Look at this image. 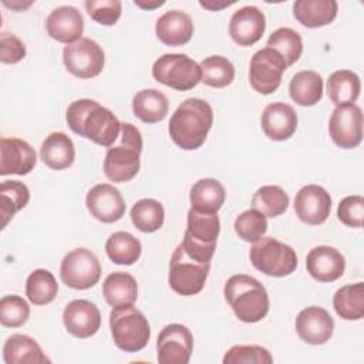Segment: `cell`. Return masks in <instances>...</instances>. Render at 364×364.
Segmentation results:
<instances>
[{"instance_id":"cell-1","label":"cell","mask_w":364,"mask_h":364,"mask_svg":"<svg viewBox=\"0 0 364 364\" xmlns=\"http://www.w3.org/2000/svg\"><path fill=\"white\" fill-rule=\"evenodd\" d=\"M65 119L74 134L107 148L114 145L121 132V122L115 114L90 98L73 101Z\"/></svg>"},{"instance_id":"cell-2","label":"cell","mask_w":364,"mask_h":364,"mask_svg":"<svg viewBox=\"0 0 364 364\" xmlns=\"http://www.w3.org/2000/svg\"><path fill=\"white\" fill-rule=\"evenodd\" d=\"M213 124V111L202 98H186L172 114L168 131L172 141L185 151L203 145Z\"/></svg>"},{"instance_id":"cell-3","label":"cell","mask_w":364,"mask_h":364,"mask_svg":"<svg viewBox=\"0 0 364 364\" xmlns=\"http://www.w3.org/2000/svg\"><path fill=\"white\" fill-rule=\"evenodd\" d=\"M223 296L243 323H257L269 313L270 301L264 286L249 274L230 276L225 283Z\"/></svg>"},{"instance_id":"cell-4","label":"cell","mask_w":364,"mask_h":364,"mask_svg":"<svg viewBox=\"0 0 364 364\" xmlns=\"http://www.w3.org/2000/svg\"><path fill=\"white\" fill-rule=\"evenodd\" d=\"M117 145H111L107 149L104 158V173L111 182H128L136 176L142 152V136L139 129L131 122L121 124V135Z\"/></svg>"},{"instance_id":"cell-5","label":"cell","mask_w":364,"mask_h":364,"mask_svg":"<svg viewBox=\"0 0 364 364\" xmlns=\"http://www.w3.org/2000/svg\"><path fill=\"white\" fill-rule=\"evenodd\" d=\"M219 233L220 220L218 213H205L191 208L188 210V226L179 245L191 259L210 263Z\"/></svg>"},{"instance_id":"cell-6","label":"cell","mask_w":364,"mask_h":364,"mask_svg":"<svg viewBox=\"0 0 364 364\" xmlns=\"http://www.w3.org/2000/svg\"><path fill=\"white\" fill-rule=\"evenodd\" d=\"M109 328L115 346L125 353L141 351L151 338L149 323L134 304L112 307Z\"/></svg>"},{"instance_id":"cell-7","label":"cell","mask_w":364,"mask_h":364,"mask_svg":"<svg viewBox=\"0 0 364 364\" xmlns=\"http://www.w3.org/2000/svg\"><path fill=\"white\" fill-rule=\"evenodd\" d=\"M249 256L253 267L266 276L284 277L297 267L296 250L272 236H263L255 242Z\"/></svg>"},{"instance_id":"cell-8","label":"cell","mask_w":364,"mask_h":364,"mask_svg":"<svg viewBox=\"0 0 364 364\" xmlns=\"http://www.w3.org/2000/svg\"><path fill=\"white\" fill-rule=\"evenodd\" d=\"M152 77L176 91H189L200 82L202 73L199 64L186 54L171 53L161 55L154 63Z\"/></svg>"},{"instance_id":"cell-9","label":"cell","mask_w":364,"mask_h":364,"mask_svg":"<svg viewBox=\"0 0 364 364\" xmlns=\"http://www.w3.org/2000/svg\"><path fill=\"white\" fill-rule=\"evenodd\" d=\"M210 270V263L191 259L181 245L173 250L169 262L168 283L181 296H195L202 291Z\"/></svg>"},{"instance_id":"cell-10","label":"cell","mask_w":364,"mask_h":364,"mask_svg":"<svg viewBox=\"0 0 364 364\" xmlns=\"http://www.w3.org/2000/svg\"><path fill=\"white\" fill-rule=\"evenodd\" d=\"M60 277L70 289L87 290L98 283L101 264L90 249L77 247L68 252L61 260Z\"/></svg>"},{"instance_id":"cell-11","label":"cell","mask_w":364,"mask_h":364,"mask_svg":"<svg viewBox=\"0 0 364 364\" xmlns=\"http://www.w3.org/2000/svg\"><path fill=\"white\" fill-rule=\"evenodd\" d=\"M63 63L70 74L77 78L88 80L97 77L105 64V55L101 46L82 37L73 44H67L63 50Z\"/></svg>"},{"instance_id":"cell-12","label":"cell","mask_w":364,"mask_h":364,"mask_svg":"<svg viewBox=\"0 0 364 364\" xmlns=\"http://www.w3.org/2000/svg\"><path fill=\"white\" fill-rule=\"evenodd\" d=\"M286 68L284 58L273 48L264 47L256 51L250 60L249 82L262 95L273 94L280 87Z\"/></svg>"},{"instance_id":"cell-13","label":"cell","mask_w":364,"mask_h":364,"mask_svg":"<svg viewBox=\"0 0 364 364\" xmlns=\"http://www.w3.org/2000/svg\"><path fill=\"white\" fill-rule=\"evenodd\" d=\"M328 134L333 142L343 149H353L363 139V111L355 104L337 105L328 121Z\"/></svg>"},{"instance_id":"cell-14","label":"cell","mask_w":364,"mask_h":364,"mask_svg":"<svg viewBox=\"0 0 364 364\" xmlns=\"http://www.w3.org/2000/svg\"><path fill=\"white\" fill-rule=\"evenodd\" d=\"M193 350L191 330L178 323L165 326L156 340V358L161 364H188Z\"/></svg>"},{"instance_id":"cell-15","label":"cell","mask_w":364,"mask_h":364,"mask_svg":"<svg viewBox=\"0 0 364 364\" xmlns=\"http://www.w3.org/2000/svg\"><path fill=\"white\" fill-rule=\"evenodd\" d=\"M331 210V196L320 185L303 186L294 198L296 216L306 225L317 226L327 220Z\"/></svg>"},{"instance_id":"cell-16","label":"cell","mask_w":364,"mask_h":364,"mask_svg":"<svg viewBox=\"0 0 364 364\" xmlns=\"http://www.w3.org/2000/svg\"><path fill=\"white\" fill-rule=\"evenodd\" d=\"M85 205L91 216L102 223H114L125 213L122 195L109 183H98L92 186L85 196Z\"/></svg>"},{"instance_id":"cell-17","label":"cell","mask_w":364,"mask_h":364,"mask_svg":"<svg viewBox=\"0 0 364 364\" xmlns=\"http://www.w3.org/2000/svg\"><path fill=\"white\" fill-rule=\"evenodd\" d=\"M65 330L77 338H88L101 327V313L98 307L85 299L70 301L63 311Z\"/></svg>"},{"instance_id":"cell-18","label":"cell","mask_w":364,"mask_h":364,"mask_svg":"<svg viewBox=\"0 0 364 364\" xmlns=\"http://www.w3.org/2000/svg\"><path fill=\"white\" fill-rule=\"evenodd\" d=\"M296 331L299 337L311 346L327 343L334 331V320L330 313L318 306L303 309L296 317Z\"/></svg>"},{"instance_id":"cell-19","label":"cell","mask_w":364,"mask_h":364,"mask_svg":"<svg viewBox=\"0 0 364 364\" xmlns=\"http://www.w3.org/2000/svg\"><path fill=\"white\" fill-rule=\"evenodd\" d=\"M37 164L34 148L20 138L0 139V175H27Z\"/></svg>"},{"instance_id":"cell-20","label":"cell","mask_w":364,"mask_h":364,"mask_svg":"<svg viewBox=\"0 0 364 364\" xmlns=\"http://www.w3.org/2000/svg\"><path fill=\"white\" fill-rule=\"evenodd\" d=\"M266 30V17L256 6H245L236 10L229 21L230 38L242 47L257 43Z\"/></svg>"},{"instance_id":"cell-21","label":"cell","mask_w":364,"mask_h":364,"mask_svg":"<svg viewBox=\"0 0 364 364\" xmlns=\"http://www.w3.org/2000/svg\"><path fill=\"white\" fill-rule=\"evenodd\" d=\"M309 274L321 283H330L340 279L346 270V259L336 247L321 245L313 247L306 257Z\"/></svg>"},{"instance_id":"cell-22","label":"cell","mask_w":364,"mask_h":364,"mask_svg":"<svg viewBox=\"0 0 364 364\" xmlns=\"http://www.w3.org/2000/svg\"><path fill=\"white\" fill-rule=\"evenodd\" d=\"M47 34L64 44H73L82 38L84 18L73 6H60L54 9L46 20Z\"/></svg>"},{"instance_id":"cell-23","label":"cell","mask_w":364,"mask_h":364,"mask_svg":"<svg viewBox=\"0 0 364 364\" xmlns=\"http://www.w3.org/2000/svg\"><path fill=\"white\" fill-rule=\"evenodd\" d=\"M260 125L264 135L273 141H286L297 129V114L286 102H272L263 109Z\"/></svg>"},{"instance_id":"cell-24","label":"cell","mask_w":364,"mask_h":364,"mask_svg":"<svg viewBox=\"0 0 364 364\" xmlns=\"http://www.w3.org/2000/svg\"><path fill=\"white\" fill-rule=\"evenodd\" d=\"M156 38L165 46L178 47L191 41L193 23L189 14L181 10H169L159 16L155 23Z\"/></svg>"},{"instance_id":"cell-25","label":"cell","mask_w":364,"mask_h":364,"mask_svg":"<svg viewBox=\"0 0 364 364\" xmlns=\"http://www.w3.org/2000/svg\"><path fill=\"white\" fill-rule=\"evenodd\" d=\"M40 159L54 171L70 168L75 159L73 139L61 131L48 134L40 146Z\"/></svg>"},{"instance_id":"cell-26","label":"cell","mask_w":364,"mask_h":364,"mask_svg":"<svg viewBox=\"0 0 364 364\" xmlns=\"http://www.w3.org/2000/svg\"><path fill=\"white\" fill-rule=\"evenodd\" d=\"M338 4L336 0H297L293 3V16L304 27L318 28L334 21Z\"/></svg>"},{"instance_id":"cell-27","label":"cell","mask_w":364,"mask_h":364,"mask_svg":"<svg viewBox=\"0 0 364 364\" xmlns=\"http://www.w3.org/2000/svg\"><path fill=\"white\" fill-rule=\"evenodd\" d=\"M6 364H44L50 358L43 353L40 344L27 334H11L3 346Z\"/></svg>"},{"instance_id":"cell-28","label":"cell","mask_w":364,"mask_h":364,"mask_svg":"<svg viewBox=\"0 0 364 364\" xmlns=\"http://www.w3.org/2000/svg\"><path fill=\"white\" fill-rule=\"evenodd\" d=\"M102 296L111 307L131 306L138 299V284L127 272L109 273L102 283Z\"/></svg>"},{"instance_id":"cell-29","label":"cell","mask_w":364,"mask_h":364,"mask_svg":"<svg viewBox=\"0 0 364 364\" xmlns=\"http://www.w3.org/2000/svg\"><path fill=\"white\" fill-rule=\"evenodd\" d=\"M169 102L164 92L155 88L138 91L132 98V112L145 124H155L168 115Z\"/></svg>"},{"instance_id":"cell-30","label":"cell","mask_w":364,"mask_h":364,"mask_svg":"<svg viewBox=\"0 0 364 364\" xmlns=\"http://www.w3.org/2000/svg\"><path fill=\"white\" fill-rule=\"evenodd\" d=\"M226 199L223 185L213 178H203L195 182L189 192L192 209L205 213H218Z\"/></svg>"},{"instance_id":"cell-31","label":"cell","mask_w":364,"mask_h":364,"mask_svg":"<svg viewBox=\"0 0 364 364\" xmlns=\"http://www.w3.org/2000/svg\"><path fill=\"white\" fill-rule=\"evenodd\" d=\"M290 98L300 107H313L323 97V78L318 73L303 70L293 75L289 84Z\"/></svg>"},{"instance_id":"cell-32","label":"cell","mask_w":364,"mask_h":364,"mask_svg":"<svg viewBox=\"0 0 364 364\" xmlns=\"http://www.w3.org/2000/svg\"><path fill=\"white\" fill-rule=\"evenodd\" d=\"M333 307L343 320H360L364 316V283L346 284L333 296Z\"/></svg>"},{"instance_id":"cell-33","label":"cell","mask_w":364,"mask_h":364,"mask_svg":"<svg viewBox=\"0 0 364 364\" xmlns=\"http://www.w3.org/2000/svg\"><path fill=\"white\" fill-rule=\"evenodd\" d=\"M327 94L336 105L354 104L361 91L360 77L350 70L334 71L327 80Z\"/></svg>"},{"instance_id":"cell-34","label":"cell","mask_w":364,"mask_h":364,"mask_svg":"<svg viewBox=\"0 0 364 364\" xmlns=\"http://www.w3.org/2000/svg\"><path fill=\"white\" fill-rule=\"evenodd\" d=\"M105 252L115 264H134L142 252L141 242L128 232H114L105 242Z\"/></svg>"},{"instance_id":"cell-35","label":"cell","mask_w":364,"mask_h":364,"mask_svg":"<svg viewBox=\"0 0 364 364\" xmlns=\"http://www.w3.org/2000/svg\"><path fill=\"white\" fill-rule=\"evenodd\" d=\"M30 200L27 185L20 181H3L0 185V213L1 228L4 229L13 216Z\"/></svg>"},{"instance_id":"cell-36","label":"cell","mask_w":364,"mask_h":364,"mask_svg":"<svg viewBox=\"0 0 364 364\" xmlns=\"http://www.w3.org/2000/svg\"><path fill=\"white\" fill-rule=\"evenodd\" d=\"M129 216L132 225L138 230L144 233H154L164 225L165 210L159 200L144 198L135 202V205L131 208Z\"/></svg>"},{"instance_id":"cell-37","label":"cell","mask_w":364,"mask_h":364,"mask_svg":"<svg viewBox=\"0 0 364 364\" xmlns=\"http://www.w3.org/2000/svg\"><path fill=\"white\" fill-rule=\"evenodd\" d=\"M58 293V284L54 274L46 269L31 272L26 282V296L34 306L51 303Z\"/></svg>"},{"instance_id":"cell-38","label":"cell","mask_w":364,"mask_h":364,"mask_svg":"<svg viewBox=\"0 0 364 364\" xmlns=\"http://www.w3.org/2000/svg\"><path fill=\"white\" fill-rule=\"evenodd\" d=\"M252 206L266 218H277L287 210L289 195L277 185H264L253 193Z\"/></svg>"},{"instance_id":"cell-39","label":"cell","mask_w":364,"mask_h":364,"mask_svg":"<svg viewBox=\"0 0 364 364\" xmlns=\"http://www.w3.org/2000/svg\"><path fill=\"white\" fill-rule=\"evenodd\" d=\"M202 82L212 88H225L235 78V67L232 61L223 55L206 57L200 64Z\"/></svg>"},{"instance_id":"cell-40","label":"cell","mask_w":364,"mask_h":364,"mask_svg":"<svg viewBox=\"0 0 364 364\" xmlns=\"http://www.w3.org/2000/svg\"><path fill=\"white\" fill-rule=\"evenodd\" d=\"M267 47L277 51L284 58L286 65L290 67L303 53V40L296 30L290 27H280L267 38Z\"/></svg>"},{"instance_id":"cell-41","label":"cell","mask_w":364,"mask_h":364,"mask_svg":"<svg viewBox=\"0 0 364 364\" xmlns=\"http://www.w3.org/2000/svg\"><path fill=\"white\" fill-rule=\"evenodd\" d=\"M236 235L249 243L257 242L267 232V219L256 209H247L235 219Z\"/></svg>"},{"instance_id":"cell-42","label":"cell","mask_w":364,"mask_h":364,"mask_svg":"<svg viewBox=\"0 0 364 364\" xmlns=\"http://www.w3.org/2000/svg\"><path fill=\"white\" fill-rule=\"evenodd\" d=\"M28 317L30 306L21 296L9 294L0 300V323L4 327H21Z\"/></svg>"},{"instance_id":"cell-43","label":"cell","mask_w":364,"mask_h":364,"mask_svg":"<svg viewBox=\"0 0 364 364\" xmlns=\"http://www.w3.org/2000/svg\"><path fill=\"white\" fill-rule=\"evenodd\" d=\"M222 361L223 364H272L273 357L262 346L237 344L225 353Z\"/></svg>"},{"instance_id":"cell-44","label":"cell","mask_w":364,"mask_h":364,"mask_svg":"<svg viewBox=\"0 0 364 364\" xmlns=\"http://www.w3.org/2000/svg\"><path fill=\"white\" fill-rule=\"evenodd\" d=\"M84 6L88 16L101 26H114L122 11L119 0H87Z\"/></svg>"},{"instance_id":"cell-45","label":"cell","mask_w":364,"mask_h":364,"mask_svg":"<svg viewBox=\"0 0 364 364\" xmlns=\"http://www.w3.org/2000/svg\"><path fill=\"white\" fill-rule=\"evenodd\" d=\"M338 220L348 228H363L364 199L360 195H350L340 200L337 208Z\"/></svg>"},{"instance_id":"cell-46","label":"cell","mask_w":364,"mask_h":364,"mask_svg":"<svg viewBox=\"0 0 364 364\" xmlns=\"http://www.w3.org/2000/svg\"><path fill=\"white\" fill-rule=\"evenodd\" d=\"M26 46L10 33L0 34V61L4 64H16L26 57Z\"/></svg>"},{"instance_id":"cell-47","label":"cell","mask_w":364,"mask_h":364,"mask_svg":"<svg viewBox=\"0 0 364 364\" xmlns=\"http://www.w3.org/2000/svg\"><path fill=\"white\" fill-rule=\"evenodd\" d=\"M3 4H4L6 7H10L11 10H17V11H20V10L28 9V7L33 4V1H27V3H24V1H11V3H9V1L3 0Z\"/></svg>"},{"instance_id":"cell-48","label":"cell","mask_w":364,"mask_h":364,"mask_svg":"<svg viewBox=\"0 0 364 364\" xmlns=\"http://www.w3.org/2000/svg\"><path fill=\"white\" fill-rule=\"evenodd\" d=\"M199 4L205 9H209V10H213V11H218V10H222L225 7H229L230 4L233 3H212V1H199Z\"/></svg>"},{"instance_id":"cell-49","label":"cell","mask_w":364,"mask_h":364,"mask_svg":"<svg viewBox=\"0 0 364 364\" xmlns=\"http://www.w3.org/2000/svg\"><path fill=\"white\" fill-rule=\"evenodd\" d=\"M165 4V1H154V3H145V1H139V0H135V6H138V7H141V9H144V10H154V9H156V7H161V6H164Z\"/></svg>"}]
</instances>
